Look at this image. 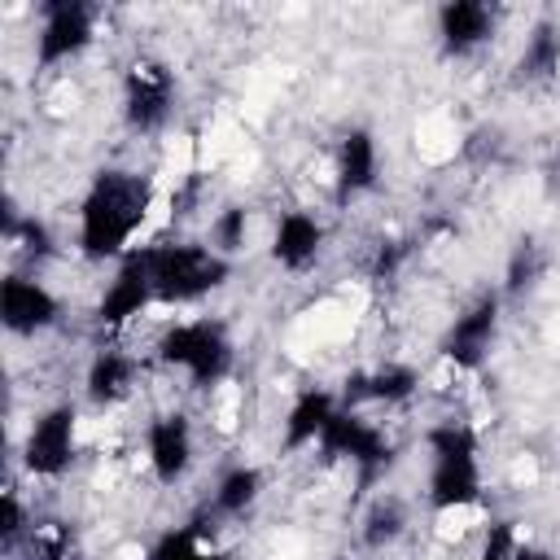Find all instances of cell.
I'll use <instances>...</instances> for the list:
<instances>
[{"label":"cell","mask_w":560,"mask_h":560,"mask_svg":"<svg viewBox=\"0 0 560 560\" xmlns=\"http://www.w3.org/2000/svg\"><path fill=\"white\" fill-rule=\"evenodd\" d=\"M149 210H153V179L149 175L122 171V166L96 171L83 201H79V249L92 262L127 258Z\"/></svg>","instance_id":"1"},{"label":"cell","mask_w":560,"mask_h":560,"mask_svg":"<svg viewBox=\"0 0 560 560\" xmlns=\"http://www.w3.org/2000/svg\"><path fill=\"white\" fill-rule=\"evenodd\" d=\"M149 254V276H153V298L162 306H188L223 289L232 276V262L210 249V241H158L144 245Z\"/></svg>","instance_id":"2"},{"label":"cell","mask_w":560,"mask_h":560,"mask_svg":"<svg viewBox=\"0 0 560 560\" xmlns=\"http://www.w3.org/2000/svg\"><path fill=\"white\" fill-rule=\"evenodd\" d=\"M424 446H429V508L433 512L472 508L481 499L477 433L459 420H446V424H433L424 433Z\"/></svg>","instance_id":"3"},{"label":"cell","mask_w":560,"mask_h":560,"mask_svg":"<svg viewBox=\"0 0 560 560\" xmlns=\"http://www.w3.org/2000/svg\"><path fill=\"white\" fill-rule=\"evenodd\" d=\"M158 359L184 372L192 389H210L232 372L236 350L219 319H179L158 337Z\"/></svg>","instance_id":"4"},{"label":"cell","mask_w":560,"mask_h":560,"mask_svg":"<svg viewBox=\"0 0 560 560\" xmlns=\"http://www.w3.org/2000/svg\"><path fill=\"white\" fill-rule=\"evenodd\" d=\"M319 451H324L328 459L354 464V472H359L363 486H372V481L389 468V459H394V446H389L385 429L372 424L368 416H359L354 407H337V416L328 420V429H324V438H319Z\"/></svg>","instance_id":"5"},{"label":"cell","mask_w":560,"mask_h":560,"mask_svg":"<svg viewBox=\"0 0 560 560\" xmlns=\"http://www.w3.org/2000/svg\"><path fill=\"white\" fill-rule=\"evenodd\" d=\"M79 451V416L70 402L39 411L22 438V468L31 477H61Z\"/></svg>","instance_id":"6"},{"label":"cell","mask_w":560,"mask_h":560,"mask_svg":"<svg viewBox=\"0 0 560 560\" xmlns=\"http://www.w3.org/2000/svg\"><path fill=\"white\" fill-rule=\"evenodd\" d=\"M96 39V13L83 0H48L39 9V31H35V61L39 66H66L88 44Z\"/></svg>","instance_id":"7"},{"label":"cell","mask_w":560,"mask_h":560,"mask_svg":"<svg viewBox=\"0 0 560 560\" xmlns=\"http://www.w3.org/2000/svg\"><path fill=\"white\" fill-rule=\"evenodd\" d=\"M175 109V79L162 61H131L122 74V122L140 136L166 127Z\"/></svg>","instance_id":"8"},{"label":"cell","mask_w":560,"mask_h":560,"mask_svg":"<svg viewBox=\"0 0 560 560\" xmlns=\"http://www.w3.org/2000/svg\"><path fill=\"white\" fill-rule=\"evenodd\" d=\"M494 337H499V293H481L468 311H459L451 319V328L442 332V346L438 350L459 372H477L490 359Z\"/></svg>","instance_id":"9"},{"label":"cell","mask_w":560,"mask_h":560,"mask_svg":"<svg viewBox=\"0 0 560 560\" xmlns=\"http://www.w3.org/2000/svg\"><path fill=\"white\" fill-rule=\"evenodd\" d=\"M153 302H158V298H153L149 254H144V245H140V249H131L127 258H118L114 280L105 284V293H101V302H96V319H101L105 328H122V324H131L136 315H144Z\"/></svg>","instance_id":"10"},{"label":"cell","mask_w":560,"mask_h":560,"mask_svg":"<svg viewBox=\"0 0 560 560\" xmlns=\"http://www.w3.org/2000/svg\"><path fill=\"white\" fill-rule=\"evenodd\" d=\"M0 319L13 337H35V332H44L61 319V302L44 280L9 271L0 280Z\"/></svg>","instance_id":"11"},{"label":"cell","mask_w":560,"mask_h":560,"mask_svg":"<svg viewBox=\"0 0 560 560\" xmlns=\"http://www.w3.org/2000/svg\"><path fill=\"white\" fill-rule=\"evenodd\" d=\"M499 31V13L486 0H446L438 9V44L446 57H472Z\"/></svg>","instance_id":"12"},{"label":"cell","mask_w":560,"mask_h":560,"mask_svg":"<svg viewBox=\"0 0 560 560\" xmlns=\"http://www.w3.org/2000/svg\"><path fill=\"white\" fill-rule=\"evenodd\" d=\"M144 451H149V468L162 486H175L188 477L192 468V455H197V442H192V424L184 411H166L149 424L144 433Z\"/></svg>","instance_id":"13"},{"label":"cell","mask_w":560,"mask_h":560,"mask_svg":"<svg viewBox=\"0 0 560 560\" xmlns=\"http://www.w3.org/2000/svg\"><path fill=\"white\" fill-rule=\"evenodd\" d=\"M332 175H337V201H350V197L376 188V179H381V144H376V136L368 127H350L341 136Z\"/></svg>","instance_id":"14"},{"label":"cell","mask_w":560,"mask_h":560,"mask_svg":"<svg viewBox=\"0 0 560 560\" xmlns=\"http://www.w3.org/2000/svg\"><path fill=\"white\" fill-rule=\"evenodd\" d=\"M420 389V372L411 363H381L372 372H354L346 376V394L341 407H359V402H385L398 407Z\"/></svg>","instance_id":"15"},{"label":"cell","mask_w":560,"mask_h":560,"mask_svg":"<svg viewBox=\"0 0 560 560\" xmlns=\"http://www.w3.org/2000/svg\"><path fill=\"white\" fill-rule=\"evenodd\" d=\"M324 249V223L306 210H289L280 214L276 232H271V262L284 271H306Z\"/></svg>","instance_id":"16"},{"label":"cell","mask_w":560,"mask_h":560,"mask_svg":"<svg viewBox=\"0 0 560 560\" xmlns=\"http://www.w3.org/2000/svg\"><path fill=\"white\" fill-rule=\"evenodd\" d=\"M136 372H140V368H136V359H131L127 350L101 346V350L92 354L88 372H83V389H88V398H92L96 407H118L122 398H131Z\"/></svg>","instance_id":"17"},{"label":"cell","mask_w":560,"mask_h":560,"mask_svg":"<svg viewBox=\"0 0 560 560\" xmlns=\"http://www.w3.org/2000/svg\"><path fill=\"white\" fill-rule=\"evenodd\" d=\"M337 398L328 389H302L284 416V451H302V446H319L328 420L337 416Z\"/></svg>","instance_id":"18"},{"label":"cell","mask_w":560,"mask_h":560,"mask_svg":"<svg viewBox=\"0 0 560 560\" xmlns=\"http://www.w3.org/2000/svg\"><path fill=\"white\" fill-rule=\"evenodd\" d=\"M262 494V472L254 464H236L219 477L214 494H210V512L214 516H245Z\"/></svg>","instance_id":"19"},{"label":"cell","mask_w":560,"mask_h":560,"mask_svg":"<svg viewBox=\"0 0 560 560\" xmlns=\"http://www.w3.org/2000/svg\"><path fill=\"white\" fill-rule=\"evenodd\" d=\"M516 70H521V79H551L560 70V31L551 22H538L525 35V48H521Z\"/></svg>","instance_id":"20"},{"label":"cell","mask_w":560,"mask_h":560,"mask_svg":"<svg viewBox=\"0 0 560 560\" xmlns=\"http://www.w3.org/2000/svg\"><path fill=\"white\" fill-rule=\"evenodd\" d=\"M402 529H407V508H402V499L381 494V499L368 508V516H363V547L381 551V547L398 542Z\"/></svg>","instance_id":"21"},{"label":"cell","mask_w":560,"mask_h":560,"mask_svg":"<svg viewBox=\"0 0 560 560\" xmlns=\"http://www.w3.org/2000/svg\"><path fill=\"white\" fill-rule=\"evenodd\" d=\"M31 560H83V547L79 538L70 534V525L61 521H44L31 529Z\"/></svg>","instance_id":"22"},{"label":"cell","mask_w":560,"mask_h":560,"mask_svg":"<svg viewBox=\"0 0 560 560\" xmlns=\"http://www.w3.org/2000/svg\"><path fill=\"white\" fill-rule=\"evenodd\" d=\"M245 236H249V214H245V206H228V210H219V214L210 219V249H219L223 258L236 254V249L245 245Z\"/></svg>","instance_id":"23"},{"label":"cell","mask_w":560,"mask_h":560,"mask_svg":"<svg viewBox=\"0 0 560 560\" xmlns=\"http://www.w3.org/2000/svg\"><path fill=\"white\" fill-rule=\"evenodd\" d=\"M4 236H9V245H18L35 262L52 254V236H48V228L39 219H13V214H4Z\"/></svg>","instance_id":"24"},{"label":"cell","mask_w":560,"mask_h":560,"mask_svg":"<svg viewBox=\"0 0 560 560\" xmlns=\"http://www.w3.org/2000/svg\"><path fill=\"white\" fill-rule=\"evenodd\" d=\"M201 529L197 525H179V529H166L158 542H153V551H149V560H201Z\"/></svg>","instance_id":"25"},{"label":"cell","mask_w":560,"mask_h":560,"mask_svg":"<svg viewBox=\"0 0 560 560\" xmlns=\"http://www.w3.org/2000/svg\"><path fill=\"white\" fill-rule=\"evenodd\" d=\"M31 521H26V508H22V494L18 490H4L0 499V542L4 547H18L22 538H31Z\"/></svg>","instance_id":"26"},{"label":"cell","mask_w":560,"mask_h":560,"mask_svg":"<svg viewBox=\"0 0 560 560\" xmlns=\"http://www.w3.org/2000/svg\"><path fill=\"white\" fill-rule=\"evenodd\" d=\"M538 245L534 241H521L516 249H512V262H508V293H521L525 284H534V276H538Z\"/></svg>","instance_id":"27"},{"label":"cell","mask_w":560,"mask_h":560,"mask_svg":"<svg viewBox=\"0 0 560 560\" xmlns=\"http://www.w3.org/2000/svg\"><path fill=\"white\" fill-rule=\"evenodd\" d=\"M516 547H521V538H516L512 521H494V525L486 529V542H481V551H477L472 560H512Z\"/></svg>","instance_id":"28"},{"label":"cell","mask_w":560,"mask_h":560,"mask_svg":"<svg viewBox=\"0 0 560 560\" xmlns=\"http://www.w3.org/2000/svg\"><path fill=\"white\" fill-rule=\"evenodd\" d=\"M512 560H556V556H551V551H542V547H529V542H521Z\"/></svg>","instance_id":"29"},{"label":"cell","mask_w":560,"mask_h":560,"mask_svg":"<svg viewBox=\"0 0 560 560\" xmlns=\"http://www.w3.org/2000/svg\"><path fill=\"white\" fill-rule=\"evenodd\" d=\"M201 560H228V556H219V551H201Z\"/></svg>","instance_id":"30"}]
</instances>
